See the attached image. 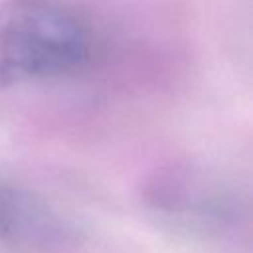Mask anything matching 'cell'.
Returning <instances> with one entry per match:
<instances>
[{
  "mask_svg": "<svg viewBox=\"0 0 253 253\" xmlns=\"http://www.w3.org/2000/svg\"><path fill=\"white\" fill-rule=\"evenodd\" d=\"M77 227L43 196L0 174V241L28 251H61L77 243Z\"/></svg>",
  "mask_w": 253,
  "mask_h": 253,
  "instance_id": "obj_2",
  "label": "cell"
},
{
  "mask_svg": "<svg viewBox=\"0 0 253 253\" xmlns=\"http://www.w3.org/2000/svg\"><path fill=\"white\" fill-rule=\"evenodd\" d=\"M148 202L166 215L190 219H223L235 206V194L213 174L192 166H168L146 184Z\"/></svg>",
  "mask_w": 253,
  "mask_h": 253,
  "instance_id": "obj_3",
  "label": "cell"
},
{
  "mask_svg": "<svg viewBox=\"0 0 253 253\" xmlns=\"http://www.w3.org/2000/svg\"><path fill=\"white\" fill-rule=\"evenodd\" d=\"M97 53L95 28L67 0L0 4V85L49 83L81 75Z\"/></svg>",
  "mask_w": 253,
  "mask_h": 253,
  "instance_id": "obj_1",
  "label": "cell"
}]
</instances>
